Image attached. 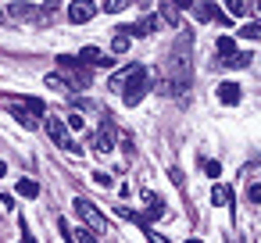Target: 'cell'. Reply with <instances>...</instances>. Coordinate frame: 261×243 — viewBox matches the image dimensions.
Returning <instances> with one entry per match:
<instances>
[{
    "label": "cell",
    "instance_id": "44dd1931",
    "mask_svg": "<svg viewBox=\"0 0 261 243\" xmlns=\"http://www.w3.org/2000/svg\"><path fill=\"white\" fill-rule=\"evenodd\" d=\"M43 83H47V86H50V90H61V93H72V90H68V83H65V79H61V75H47V79H43Z\"/></svg>",
    "mask_w": 261,
    "mask_h": 243
},
{
    "label": "cell",
    "instance_id": "277c9868",
    "mask_svg": "<svg viewBox=\"0 0 261 243\" xmlns=\"http://www.w3.org/2000/svg\"><path fill=\"white\" fill-rule=\"evenodd\" d=\"M72 207H75V214H79V218L86 222V229L108 232V218H104V214H100V211H97V207H93V204H90L86 197H75V204H72Z\"/></svg>",
    "mask_w": 261,
    "mask_h": 243
},
{
    "label": "cell",
    "instance_id": "8992f818",
    "mask_svg": "<svg viewBox=\"0 0 261 243\" xmlns=\"http://www.w3.org/2000/svg\"><path fill=\"white\" fill-rule=\"evenodd\" d=\"M93 11H97L93 0H72V4H68V22L72 25H86L93 18Z\"/></svg>",
    "mask_w": 261,
    "mask_h": 243
},
{
    "label": "cell",
    "instance_id": "ac0fdd59",
    "mask_svg": "<svg viewBox=\"0 0 261 243\" xmlns=\"http://www.w3.org/2000/svg\"><path fill=\"white\" fill-rule=\"evenodd\" d=\"M18 197H29V200H36L40 197V182H33V179H18Z\"/></svg>",
    "mask_w": 261,
    "mask_h": 243
},
{
    "label": "cell",
    "instance_id": "f1b7e54d",
    "mask_svg": "<svg viewBox=\"0 0 261 243\" xmlns=\"http://www.w3.org/2000/svg\"><path fill=\"white\" fill-rule=\"evenodd\" d=\"M240 36H243V40H257V25H254V22H250V25H243V33H240Z\"/></svg>",
    "mask_w": 261,
    "mask_h": 243
},
{
    "label": "cell",
    "instance_id": "5bb4252c",
    "mask_svg": "<svg viewBox=\"0 0 261 243\" xmlns=\"http://www.w3.org/2000/svg\"><path fill=\"white\" fill-rule=\"evenodd\" d=\"M211 204H215V207H225V204H236V193H232L229 186H215V190H211Z\"/></svg>",
    "mask_w": 261,
    "mask_h": 243
},
{
    "label": "cell",
    "instance_id": "7a4b0ae2",
    "mask_svg": "<svg viewBox=\"0 0 261 243\" xmlns=\"http://www.w3.org/2000/svg\"><path fill=\"white\" fill-rule=\"evenodd\" d=\"M147 86H150V72H147V65H129V68H122V86H118L122 104L136 107V104L147 97Z\"/></svg>",
    "mask_w": 261,
    "mask_h": 243
},
{
    "label": "cell",
    "instance_id": "4dcf8cb0",
    "mask_svg": "<svg viewBox=\"0 0 261 243\" xmlns=\"http://www.w3.org/2000/svg\"><path fill=\"white\" fill-rule=\"evenodd\" d=\"M172 4H175V8L182 11V8H190V4H193V0H172Z\"/></svg>",
    "mask_w": 261,
    "mask_h": 243
},
{
    "label": "cell",
    "instance_id": "30bf717a",
    "mask_svg": "<svg viewBox=\"0 0 261 243\" xmlns=\"http://www.w3.org/2000/svg\"><path fill=\"white\" fill-rule=\"evenodd\" d=\"M161 22H165V25H172L175 33L182 29V18H179V8L172 4V0H161Z\"/></svg>",
    "mask_w": 261,
    "mask_h": 243
},
{
    "label": "cell",
    "instance_id": "7402d4cb",
    "mask_svg": "<svg viewBox=\"0 0 261 243\" xmlns=\"http://www.w3.org/2000/svg\"><path fill=\"white\" fill-rule=\"evenodd\" d=\"M247 200H250L254 207L261 204V186H257V179H250V186H247Z\"/></svg>",
    "mask_w": 261,
    "mask_h": 243
},
{
    "label": "cell",
    "instance_id": "6da1fadb",
    "mask_svg": "<svg viewBox=\"0 0 261 243\" xmlns=\"http://www.w3.org/2000/svg\"><path fill=\"white\" fill-rule=\"evenodd\" d=\"M190 33L179 29V40H175V50H172V61H168V90L172 93H186L190 79H193V65H190Z\"/></svg>",
    "mask_w": 261,
    "mask_h": 243
},
{
    "label": "cell",
    "instance_id": "603a6c76",
    "mask_svg": "<svg viewBox=\"0 0 261 243\" xmlns=\"http://www.w3.org/2000/svg\"><path fill=\"white\" fill-rule=\"evenodd\" d=\"M225 11H229L232 18H240V15H247V8H243V0H225Z\"/></svg>",
    "mask_w": 261,
    "mask_h": 243
},
{
    "label": "cell",
    "instance_id": "4fadbf2b",
    "mask_svg": "<svg viewBox=\"0 0 261 243\" xmlns=\"http://www.w3.org/2000/svg\"><path fill=\"white\" fill-rule=\"evenodd\" d=\"M247 61H250V54L236 50V54H229V58H218V61H215V68H243Z\"/></svg>",
    "mask_w": 261,
    "mask_h": 243
},
{
    "label": "cell",
    "instance_id": "ba28073f",
    "mask_svg": "<svg viewBox=\"0 0 261 243\" xmlns=\"http://www.w3.org/2000/svg\"><path fill=\"white\" fill-rule=\"evenodd\" d=\"M158 25H161V22H158L154 15H147V18H140L136 25H129V29H125V36H154V33H158Z\"/></svg>",
    "mask_w": 261,
    "mask_h": 243
},
{
    "label": "cell",
    "instance_id": "d6986e66",
    "mask_svg": "<svg viewBox=\"0 0 261 243\" xmlns=\"http://www.w3.org/2000/svg\"><path fill=\"white\" fill-rule=\"evenodd\" d=\"M111 50H115V54H125V50H129V36H125V29H118V33H115Z\"/></svg>",
    "mask_w": 261,
    "mask_h": 243
},
{
    "label": "cell",
    "instance_id": "e0dca14e",
    "mask_svg": "<svg viewBox=\"0 0 261 243\" xmlns=\"http://www.w3.org/2000/svg\"><path fill=\"white\" fill-rule=\"evenodd\" d=\"M11 115H15V118L22 122V129H36V115H29V111H25L22 104H11Z\"/></svg>",
    "mask_w": 261,
    "mask_h": 243
},
{
    "label": "cell",
    "instance_id": "3957f363",
    "mask_svg": "<svg viewBox=\"0 0 261 243\" xmlns=\"http://www.w3.org/2000/svg\"><path fill=\"white\" fill-rule=\"evenodd\" d=\"M58 65H61V79L68 83V90H72V93H83V90L93 83V68H86L79 58L61 54V58H58Z\"/></svg>",
    "mask_w": 261,
    "mask_h": 243
},
{
    "label": "cell",
    "instance_id": "ffe728a7",
    "mask_svg": "<svg viewBox=\"0 0 261 243\" xmlns=\"http://www.w3.org/2000/svg\"><path fill=\"white\" fill-rule=\"evenodd\" d=\"M229 54H236V40L232 36H218V58H229Z\"/></svg>",
    "mask_w": 261,
    "mask_h": 243
},
{
    "label": "cell",
    "instance_id": "d4e9b609",
    "mask_svg": "<svg viewBox=\"0 0 261 243\" xmlns=\"http://www.w3.org/2000/svg\"><path fill=\"white\" fill-rule=\"evenodd\" d=\"M22 107H25L29 115H43V100H36V97H29V100H25Z\"/></svg>",
    "mask_w": 261,
    "mask_h": 243
},
{
    "label": "cell",
    "instance_id": "d6a6232c",
    "mask_svg": "<svg viewBox=\"0 0 261 243\" xmlns=\"http://www.w3.org/2000/svg\"><path fill=\"white\" fill-rule=\"evenodd\" d=\"M186 243H204V239H197V236H190V239H186Z\"/></svg>",
    "mask_w": 261,
    "mask_h": 243
},
{
    "label": "cell",
    "instance_id": "4316f807",
    "mask_svg": "<svg viewBox=\"0 0 261 243\" xmlns=\"http://www.w3.org/2000/svg\"><path fill=\"white\" fill-rule=\"evenodd\" d=\"M204 172H207L211 179H218V175H222V165H218V161H204Z\"/></svg>",
    "mask_w": 261,
    "mask_h": 243
},
{
    "label": "cell",
    "instance_id": "1f68e13d",
    "mask_svg": "<svg viewBox=\"0 0 261 243\" xmlns=\"http://www.w3.org/2000/svg\"><path fill=\"white\" fill-rule=\"evenodd\" d=\"M22 236H25V239H22V243H36V239H33V236H29V229H25V225H22Z\"/></svg>",
    "mask_w": 261,
    "mask_h": 243
},
{
    "label": "cell",
    "instance_id": "f546056e",
    "mask_svg": "<svg viewBox=\"0 0 261 243\" xmlns=\"http://www.w3.org/2000/svg\"><path fill=\"white\" fill-rule=\"evenodd\" d=\"M93 182H97V186H111V175H108V172H93Z\"/></svg>",
    "mask_w": 261,
    "mask_h": 243
},
{
    "label": "cell",
    "instance_id": "9c48e42d",
    "mask_svg": "<svg viewBox=\"0 0 261 243\" xmlns=\"http://www.w3.org/2000/svg\"><path fill=\"white\" fill-rule=\"evenodd\" d=\"M143 204H147L143 211H147V218H150V222L165 218V200H161L158 193H150V190H147V193H143Z\"/></svg>",
    "mask_w": 261,
    "mask_h": 243
},
{
    "label": "cell",
    "instance_id": "5b68a950",
    "mask_svg": "<svg viewBox=\"0 0 261 243\" xmlns=\"http://www.w3.org/2000/svg\"><path fill=\"white\" fill-rule=\"evenodd\" d=\"M43 125H47L50 140H54V143H58L61 150H68V154H83V150H79V143H75V140L68 136V129H65V122H61V118H47Z\"/></svg>",
    "mask_w": 261,
    "mask_h": 243
},
{
    "label": "cell",
    "instance_id": "8fae6325",
    "mask_svg": "<svg viewBox=\"0 0 261 243\" xmlns=\"http://www.w3.org/2000/svg\"><path fill=\"white\" fill-rule=\"evenodd\" d=\"M8 15H15V18H22V22H36V18H43L33 4H11V8H8Z\"/></svg>",
    "mask_w": 261,
    "mask_h": 243
},
{
    "label": "cell",
    "instance_id": "484cf974",
    "mask_svg": "<svg viewBox=\"0 0 261 243\" xmlns=\"http://www.w3.org/2000/svg\"><path fill=\"white\" fill-rule=\"evenodd\" d=\"M129 4H125V0H108V4H104V11L108 15H118V11H125Z\"/></svg>",
    "mask_w": 261,
    "mask_h": 243
},
{
    "label": "cell",
    "instance_id": "836d02e7",
    "mask_svg": "<svg viewBox=\"0 0 261 243\" xmlns=\"http://www.w3.org/2000/svg\"><path fill=\"white\" fill-rule=\"evenodd\" d=\"M4 172H8V165H4V161H0V175H4Z\"/></svg>",
    "mask_w": 261,
    "mask_h": 243
},
{
    "label": "cell",
    "instance_id": "9a60e30c",
    "mask_svg": "<svg viewBox=\"0 0 261 243\" xmlns=\"http://www.w3.org/2000/svg\"><path fill=\"white\" fill-rule=\"evenodd\" d=\"M111 132H115V125H104V132H97V140H93L97 154H111Z\"/></svg>",
    "mask_w": 261,
    "mask_h": 243
},
{
    "label": "cell",
    "instance_id": "7c38bea8",
    "mask_svg": "<svg viewBox=\"0 0 261 243\" xmlns=\"http://www.w3.org/2000/svg\"><path fill=\"white\" fill-rule=\"evenodd\" d=\"M240 97H243V90H240L236 83H222V86H218V100H222V104H240Z\"/></svg>",
    "mask_w": 261,
    "mask_h": 243
},
{
    "label": "cell",
    "instance_id": "83f0119b",
    "mask_svg": "<svg viewBox=\"0 0 261 243\" xmlns=\"http://www.w3.org/2000/svg\"><path fill=\"white\" fill-rule=\"evenodd\" d=\"M68 129H75V132H79V129H86V122H83V115H68Z\"/></svg>",
    "mask_w": 261,
    "mask_h": 243
},
{
    "label": "cell",
    "instance_id": "2e32d148",
    "mask_svg": "<svg viewBox=\"0 0 261 243\" xmlns=\"http://www.w3.org/2000/svg\"><path fill=\"white\" fill-rule=\"evenodd\" d=\"M118 211V218H125V222H133V225H140L143 229V236H147V229H150V222L143 218V214H136V211H129V207H115Z\"/></svg>",
    "mask_w": 261,
    "mask_h": 243
},
{
    "label": "cell",
    "instance_id": "cb8c5ba5",
    "mask_svg": "<svg viewBox=\"0 0 261 243\" xmlns=\"http://www.w3.org/2000/svg\"><path fill=\"white\" fill-rule=\"evenodd\" d=\"M72 239H75V243H97L93 229H79V232H72Z\"/></svg>",
    "mask_w": 261,
    "mask_h": 243
},
{
    "label": "cell",
    "instance_id": "52a82bcc",
    "mask_svg": "<svg viewBox=\"0 0 261 243\" xmlns=\"http://www.w3.org/2000/svg\"><path fill=\"white\" fill-rule=\"evenodd\" d=\"M190 8H193V18H197V22H225V18H229V15H222V11L215 8V0H193Z\"/></svg>",
    "mask_w": 261,
    "mask_h": 243
}]
</instances>
